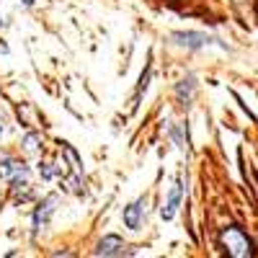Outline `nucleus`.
<instances>
[{
	"label": "nucleus",
	"instance_id": "nucleus-8",
	"mask_svg": "<svg viewBox=\"0 0 258 258\" xmlns=\"http://www.w3.org/2000/svg\"><path fill=\"white\" fill-rule=\"evenodd\" d=\"M24 150H26L29 155L41 153V137H39V135H26V137H24Z\"/></svg>",
	"mask_w": 258,
	"mask_h": 258
},
{
	"label": "nucleus",
	"instance_id": "nucleus-6",
	"mask_svg": "<svg viewBox=\"0 0 258 258\" xmlns=\"http://www.w3.org/2000/svg\"><path fill=\"white\" fill-rule=\"evenodd\" d=\"M93 253L96 255H124V243H121V238H116V235H109V238H103L98 243V248Z\"/></svg>",
	"mask_w": 258,
	"mask_h": 258
},
{
	"label": "nucleus",
	"instance_id": "nucleus-5",
	"mask_svg": "<svg viewBox=\"0 0 258 258\" xmlns=\"http://www.w3.org/2000/svg\"><path fill=\"white\" fill-rule=\"evenodd\" d=\"M57 197H47L44 202H41L39 207H36V212H34V232H41L47 225H49V217L54 214V209H57Z\"/></svg>",
	"mask_w": 258,
	"mask_h": 258
},
{
	"label": "nucleus",
	"instance_id": "nucleus-3",
	"mask_svg": "<svg viewBox=\"0 0 258 258\" xmlns=\"http://www.w3.org/2000/svg\"><path fill=\"white\" fill-rule=\"evenodd\" d=\"M181 199H183V178H176V183L170 186L168 197H165V204H163V209H160L163 220H173V217H176V212H178V207H181Z\"/></svg>",
	"mask_w": 258,
	"mask_h": 258
},
{
	"label": "nucleus",
	"instance_id": "nucleus-2",
	"mask_svg": "<svg viewBox=\"0 0 258 258\" xmlns=\"http://www.w3.org/2000/svg\"><path fill=\"white\" fill-rule=\"evenodd\" d=\"M0 176H3L16 191L18 188H26L29 191V168L21 163V160L3 158V160H0Z\"/></svg>",
	"mask_w": 258,
	"mask_h": 258
},
{
	"label": "nucleus",
	"instance_id": "nucleus-7",
	"mask_svg": "<svg viewBox=\"0 0 258 258\" xmlns=\"http://www.w3.org/2000/svg\"><path fill=\"white\" fill-rule=\"evenodd\" d=\"M176 39H178V44H183V47H204V44H209V36H204V34H176Z\"/></svg>",
	"mask_w": 258,
	"mask_h": 258
},
{
	"label": "nucleus",
	"instance_id": "nucleus-4",
	"mask_svg": "<svg viewBox=\"0 0 258 258\" xmlns=\"http://www.w3.org/2000/svg\"><path fill=\"white\" fill-rule=\"evenodd\" d=\"M145 217H147V199L145 197L137 199V202H132V204L124 209V225L129 230H140L142 222H145Z\"/></svg>",
	"mask_w": 258,
	"mask_h": 258
},
{
	"label": "nucleus",
	"instance_id": "nucleus-1",
	"mask_svg": "<svg viewBox=\"0 0 258 258\" xmlns=\"http://www.w3.org/2000/svg\"><path fill=\"white\" fill-rule=\"evenodd\" d=\"M220 240H222V245H225V250L230 253V255H235V258H248V255H253V243H250V238L240 230V227H225L222 230V235H220Z\"/></svg>",
	"mask_w": 258,
	"mask_h": 258
},
{
	"label": "nucleus",
	"instance_id": "nucleus-9",
	"mask_svg": "<svg viewBox=\"0 0 258 258\" xmlns=\"http://www.w3.org/2000/svg\"><path fill=\"white\" fill-rule=\"evenodd\" d=\"M0 135H3V126H0Z\"/></svg>",
	"mask_w": 258,
	"mask_h": 258
}]
</instances>
